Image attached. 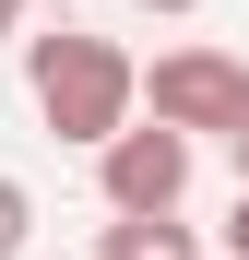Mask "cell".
I'll use <instances>...</instances> for the list:
<instances>
[{
	"label": "cell",
	"instance_id": "obj_2",
	"mask_svg": "<svg viewBox=\"0 0 249 260\" xmlns=\"http://www.w3.org/2000/svg\"><path fill=\"white\" fill-rule=\"evenodd\" d=\"M143 95H154L166 130H249V71H237L226 48H166Z\"/></svg>",
	"mask_w": 249,
	"mask_h": 260
},
{
	"label": "cell",
	"instance_id": "obj_8",
	"mask_svg": "<svg viewBox=\"0 0 249 260\" xmlns=\"http://www.w3.org/2000/svg\"><path fill=\"white\" fill-rule=\"evenodd\" d=\"M12 24H24V0H0V36H12Z\"/></svg>",
	"mask_w": 249,
	"mask_h": 260
},
{
	"label": "cell",
	"instance_id": "obj_7",
	"mask_svg": "<svg viewBox=\"0 0 249 260\" xmlns=\"http://www.w3.org/2000/svg\"><path fill=\"white\" fill-rule=\"evenodd\" d=\"M143 12H202V0H143Z\"/></svg>",
	"mask_w": 249,
	"mask_h": 260
},
{
	"label": "cell",
	"instance_id": "obj_5",
	"mask_svg": "<svg viewBox=\"0 0 249 260\" xmlns=\"http://www.w3.org/2000/svg\"><path fill=\"white\" fill-rule=\"evenodd\" d=\"M24 237H36V189L0 178V260H24Z\"/></svg>",
	"mask_w": 249,
	"mask_h": 260
},
{
	"label": "cell",
	"instance_id": "obj_6",
	"mask_svg": "<svg viewBox=\"0 0 249 260\" xmlns=\"http://www.w3.org/2000/svg\"><path fill=\"white\" fill-rule=\"evenodd\" d=\"M226 260H249V189H237V213H226Z\"/></svg>",
	"mask_w": 249,
	"mask_h": 260
},
{
	"label": "cell",
	"instance_id": "obj_1",
	"mask_svg": "<svg viewBox=\"0 0 249 260\" xmlns=\"http://www.w3.org/2000/svg\"><path fill=\"white\" fill-rule=\"evenodd\" d=\"M24 83H36V118L60 130V142H119L131 130V107H143V71L107 48V36H36V59H24Z\"/></svg>",
	"mask_w": 249,
	"mask_h": 260
},
{
	"label": "cell",
	"instance_id": "obj_4",
	"mask_svg": "<svg viewBox=\"0 0 249 260\" xmlns=\"http://www.w3.org/2000/svg\"><path fill=\"white\" fill-rule=\"evenodd\" d=\"M107 260H202V248H190L178 213H119V225H107Z\"/></svg>",
	"mask_w": 249,
	"mask_h": 260
},
{
	"label": "cell",
	"instance_id": "obj_3",
	"mask_svg": "<svg viewBox=\"0 0 249 260\" xmlns=\"http://www.w3.org/2000/svg\"><path fill=\"white\" fill-rule=\"evenodd\" d=\"M95 178H107V213H178V189H190V130H119V142L95 154Z\"/></svg>",
	"mask_w": 249,
	"mask_h": 260
},
{
	"label": "cell",
	"instance_id": "obj_9",
	"mask_svg": "<svg viewBox=\"0 0 249 260\" xmlns=\"http://www.w3.org/2000/svg\"><path fill=\"white\" fill-rule=\"evenodd\" d=\"M226 142H237V178H249V130H226Z\"/></svg>",
	"mask_w": 249,
	"mask_h": 260
}]
</instances>
